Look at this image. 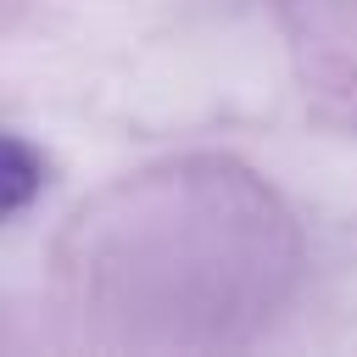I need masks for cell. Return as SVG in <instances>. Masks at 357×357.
<instances>
[{
	"label": "cell",
	"mask_w": 357,
	"mask_h": 357,
	"mask_svg": "<svg viewBox=\"0 0 357 357\" xmlns=\"http://www.w3.org/2000/svg\"><path fill=\"white\" fill-rule=\"evenodd\" d=\"M39 190H45V156L28 139L0 134V223L17 218Z\"/></svg>",
	"instance_id": "1"
}]
</instances>
